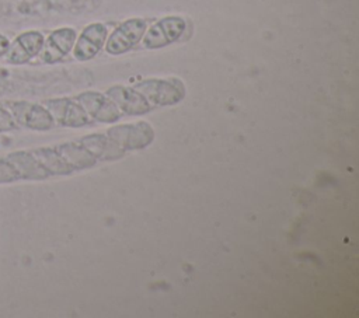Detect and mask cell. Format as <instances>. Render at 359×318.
Listing matches in <instances>:
<instances>
[{"label":"cell","mask_w":359,"mask_h":318,"mask_svg":"<svg viewBox=\"0 0 359 318\" xmlns=\"http://www.w3.org/2000/svg\"><path fill=\"white\" fill-rule=\"evenodd\" d=\"M76 38L77 32L70 27H62L52 31L39 52L42 62L53 64L62 60L73 49Z\"/></svg>","instance_id":"9"},{"label":"cell","mask_w":359,"mask_h":318,"mask_svg":"<svg viewBox=\"0 0 359 318\" xmlns=\"http://www.w3.org/2000/svg\"><path fill=\"white\" fill-rule=\"evenodd\" d=\"M107 27L101 22H94L87 25L79 38H76L73 46V55L77 60L86 62L93 59L104 46L107 39Z\"/></svg>","instance_id":"10"},{"label":"cell","mask_w":359,"mask_h":318,"mask_svg":"<svg viewBox=\"0 0 359 318\" xmlns=\"http://www.w3.org/2000/svg\"><path fill=\"white\" fill-rule=\"evenodd\" d=\"M105 134L125 151L144 148L154 139V130L147 122L112 126L107 130Z\"/></svg>","instance_id":"3"},{"label":"cell","mask_w":359,"mask_h":318,"mask_svg":"<svg viewBox=\"0 0 359 318\" xmlns=\"http://www.w3.org/2000/svg\"><path fill=\"white\" fill-rule=\"evenodd\" d=\"M52 115L55 123L67 127H83L91 122L84 108L74 98H53L42 104Z\"/></svg>","instance_id":"4"},{"label":"cell","mask_w":359,"mask_h":318,"mask_svg":"<svg viewBox=\"0 0 359 318\" xmlns=\"http://www.w3.org/2000/svg\"><path fill=\"white\" fill-rule=\"evenodd\" d=\"M45 42V36L39 31L21 32L10 42L6 59L10 64H25L39 55Z\"/></svg>","instance_id":"8"},{"label":"cell","mask_w":359,"mask_h":318,"mask_svg":"<svg viewBox=\"0 0 359 318\" xmlns=\"http://www.w3.org/2000/svg\"><path fill=\"white\" fill-rule=\"evenodd\" d=\"M74 99L80 102V105L84 108L91 119H95L98 122L112 123L122 116L115 102L108 95H104L101 92L86 91L79 94Z\"/></svg>","instance_id":"7"},{"label":"cell","mask_w":359,"mask_h":318,"mask_svg":"<svg viewBox=\"0 0 359 318\" xmlns=\"http://www.w3.org/2000/svg\"><path fill=\"white\" fill-rule=\"evenodd\" d=\"M14 129H18V125L15 123L13 115L6 106H0V133L10 132Z\"/></svg>","instance_id":"13"},{"label":"cell","mask_w":359,"mask_h":318,"mask_svg":"<svg viewBox=\"0 0 359 318\" xmlns=\"http://www.w3.org/2000/svg\"><path fill=\"white\" fill-rule=\"evenodd\" d=\"M107 95L126 115H142L153 108L147 99L133 87L114 85L107 90Z\"/></svg>","instance_id":"11"},{"label":"cell","mask_w":359,"mask_h":318,"mask_svg":"<svg viewBox=\"0 0 359 318\" xmlns=\"http://www.w3.org/2000/svg\"><path fill=\"white\" fill-rule=\"evenodd\" d=\"M8 48H10V39L6 35L0 34V57L6 56Z\"/></svg>","instance_id":"14"},{"label":"cell","mask_w":359,"mask_h":318,"mask_svg":"<svg viewBox=\"0 0 359 318\" xmlns=\"http://www.w3.org/2000/svg\"><path fill=\"white\" fill-rule=\"evenodd\" d=\"M185 20L178 15L164 17L153 24L143 36V45L147 49L167 46L181 38L185 31Z\"/></svg>","instance_id":"6"},{"label":"cell","mask_w":359,"mask_h":318,"mask_svg":"<svg viewBox=\"0 0 359 318\" xmlns=\"http://www.w3.org/2000/svg\"><path fill=\"white\" fill-rule=\"evenodd\" d=\"M79 143L95 158V160H116L125 154V150L119 147L107 134L93 133L84 136Z\"/></svg>","instance_id":"12"},{"label":"cell","mask_w":359,"mask_h":318,"mask_svg":"<svg viewBox=\"0 0 359 318\" xmlns=\"http://www.w3.org/2000/svg\"><path fill=\"white\" fill-rule=\"evenodd\" d=\"M147 22L142 18H129L109 35L105 50L109 55H122L130 50L144 35Z\"/></svg>","instance_id":"5"},{"label":"cell","mask_w":359,"mask_h":318,"mask_svg":"<svg viewBox=\"0 0 359 318\" xmlns=\"http://www.w3.org/2000/svg\"><path fill=\"white\" fill-rule=\"evenodd\" d=\"M4 105L18 126L36 132H45L55 126L50 112L42 104L28 101H7Z\"/></svg>","instance_id":"2"},{"label":"cell","mask_w":359,"mask_h":318,"mask_svg":"<svg viewBox=\"0 0 359 318\" xmlns=\"http://www.w3.org/2000/svg\"><path fill=\"white\" fill-rule=\"evenodd\" d=\"M151 106H167L182 101L185 95L184 84L177 78H149L133 87Z\"/></svg>","instance_id":"1"}]
</instances>
